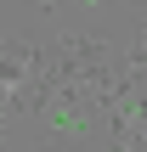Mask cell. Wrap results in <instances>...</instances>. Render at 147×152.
I'll use <instances>...</instances> for the list:
<instances>
[{
    "mask_svg": "<svg viewBox=\"0 0 147 152\" xmlns=\"http://www.w3.org/2000/svg\"><path fill=\"white\" fill-rule=\"evenodd\" d=\"M28 6H34V17H40L45 28H51V23H57V17L68 11V0H28Z\"/></svg>",
    "mask_w": 147,
    "mask_h": 152,
    "instance_id": "6da1fadb",
    "label": "cell"
}]
</instances>
